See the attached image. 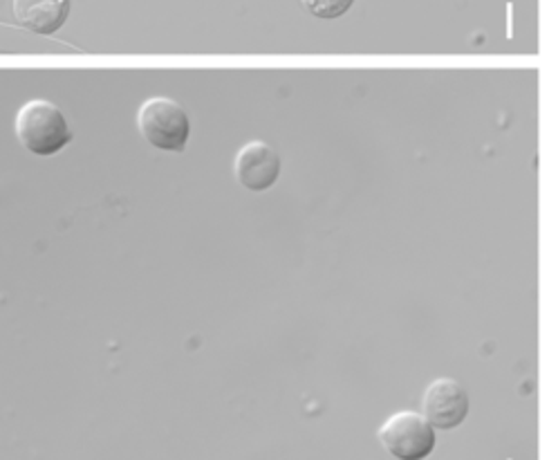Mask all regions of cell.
I'll return each instance as SVG.
<instances>
[{
    "label": "cell",
    "instance_id": "cell-4",
    "mask_svg": "<svg viewBox=\"0 0 558 460\" xmlns=\"http://www.w3.org/2000/svg\"><path fill=\"white\" fill-rule=\"evenodd\" d=\"M469 394L453 377L430 382L424 391L422 411L426 423L437 429H456L469 413Z\"/></svg>",
    "mask_w": 558,
    "mask_h": 460
},
{
    "label": "cell",
    "instance_id": "cell-1",
    "mask_svg": "<svg viewBox=\"0 0 558 460\" xmlns=\"http://www.w3.org/2000/svg\"><path fill=\"white\" fill-rule=\"evenodd\" d=\"M19 140L34 156H54L72 142V131L59 106L34 99L27 101L16 118Z\"/></svg>",
    "mask_w": 558,
    "mask_h": 460
},
{
    "label": "cell",
    "instance_id": "cell-6",
    "mask_svg": "<svg viewBox=\"0 0 558 460\" xmlns=\"http://www.w3.org/2000/svg\"><path fill=\"white\" fill-rule=\"evenodd\" d=\"M70 8L72 0H14V16L25 29L50 36L65 25Z\"/></svg>",
    "mask_w": 558,
    "mask_h": 460
},
{
    "label": "cell",
    "instance_id": "cell-3",
    "mask_svg": "<svg viewBox=\"0 0 558 460\" xmlns=\"http://www.w3.org/2000/svg\"><path fill=\"white\" fill-rule=\"evenodd\" d=\"M381 445L402 460H422L435 447V429L415 411H397L379 429Z\"/></svg>",
    "mask_w": 558,
    "mask_h": 460
},
{
    "label": "cell",
    "instance_id": "cell-5",
    "mask_svg": "<svg viewBox=\"0 0 558 460\" xmlns=\"http://www.w3.org/2000/svg\"><path fill=\"white\" fill-rule=\"evenodd\" d=\"M233 173L245 189L265 191L281 175V158L267 142L252 140L235 153Z\"/></svg>",
    "mask_w": 558,
    "mask_h": 460
},
{
    "label": "cell",
    "instance_id": "cell-2",
    "mask_svg": "<svg viewBox=\"0 0 558 460\" xmlns=\"http://www.w3.org/2000/svg\"><path fill=\"white\" fill-rule=\"evenodd\" d=\"M137 126L155 148L182 153L191 135L186 110L169 97H150L137 112Z\"/></svg>",
    "mask_w": 558,
    "mask_h": 460
},
{
    "label": "cell",
    "instance_id": "cell-7",
    "mask_svg": "<svg viewBox=\"0 0 558 460\" xmlns=\"http://www.w3.org/2000/svg\"><path fill=\"white\" fill-rule=\"evenodd\" d=\"M301 3L316 19H339L352 8L354 0H301Z\"/></svg>",
    "mask_w": 558,
    "mask_h": 460
}]
</instances>
